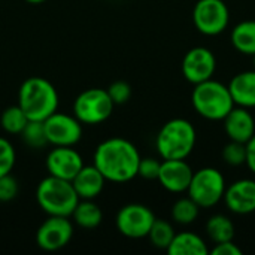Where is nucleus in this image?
<instances>
[{
  "instance_id": "f257e3e1",
  "label": "nucleus",
  "mask_w": 255,
  "mask_h": 255,
  "mask_svg": "<svg viewBox=\"0 0 255 255\" xmlns=\"http://www.w3.org/2000/svg\"><path fill=\"white\" fill-rule=\"evenodd\" d=\"M140 154L127 139L111 137L103 140L94 152V166L102 172L106 181L128 182L137 176Z\"/></svg>"
},
{
  "instance_id": "f03ea898",
  "label": "nucleus",
  "mask_w": 255,
  "mask_h": 255,
  "mask_svg": "<svg viewBox=\"0 0 255 255\" xmlns=\"http://www.w3.org/2000/svg\"><path fill=\"white\" fill-rule=\"evenodd\" d=\"M18 106L28 120L45 121L58 109V93L45 78H27L18 91Z\"/></svg>"
},
{
  "instance_id": "7ed1b4c3",
  "label": "nucleus",
  "mask_w": 255,
  "mask_h": 255,
  "mask_svg": "<svg viewBox=\"0 0 255 255\" xmlns=\"http://www.w3.org/2000/svg\"><path fill=\"white\" fill-rule=\"evenodd\" d=\"M194 126L184 118L167 121L158 131L155 148L163 160H185L196 146Z\"/></svg>"
},
{
  "instance_id": "20e7f679",
  "label": "nucleus",
  "mask_w": 255,
  "mask_h": 255,
  "mask_svg": "<svg viewBox=\"0 0 255 255\" xmlns=\"http://www.w3.org/2000/svg\"><path fill=\"white\" fill-rule=\"evenodd\" d=\"M36 200L48 215L72 217L79 197L70 181L57 176H46L36 188Z\"/></svg>"
},
{
  "instance_id": "39448f33",
  "label": "nucleus",
  "mask_w": 255,
  "mask_h": 255,
  "mask_svg": "<svg viewBox=\"0 0 255 255\" xmlns=\"http://www.w3.org/2000/svg\"><path fill=\"white\" fill-rule=\"evenodd\" d=\"M191 103L196 112L209 121L224 120L226 115L235 108L229 85L214 81L212 78L194 85Z\"/></svg>"
},
{
  "instance_id": "423d86ee",
  "label": "nucleus",
  "mask_w": 255,
  "mask_h": 255,
  "mask_svg": "<svg viewBox=\"0 0 255 255\" xmlns=\"http://www.w3.org/2000/svg\"><path fill=\"white\" fill-rule=\"evenodd\" d=\"M226 179L223 173L215 167H203L193 173L188 197H191L199 208H214L218 205L226 193Z\"/></svg>"
},
{
  "instance_id": "0eeeda50",
  "label": "nucleus",
  "mask_w": 255,
  "mask_h": 255,
  "mask_svg": "<svg viewBox=\"0 0 255 255\" xmlns=\"http://www.w3.org/2000/svg\"><path fill=\"white\" fill-rule=\"evenodd\" d=\"M114 102L105 88H88L82 91L73 103V115L88 126L106 121L114 111Z\"/></svg>"
},
{
  "instance_id": "6e6552de",
  "label": "nucleus",
  "mask_w": 255,
  "mask_h": 255,
  "mask_svg": "<svg viewBox=\"0 0 255 255\" xmlns=\"http://www.w3.org/2000/svg\"><path fill=\"white\" fill-rule=\"evenodd\" d=\"M230 21V12L223 0H199L193 9V22L205 36L223 33Z\"/></svg>"
},
{
  "instance_id": "1a4fd4ad",
  "label": "nucleus",
  "mask_w": 255,
  "mask_h": 255,
  "mask_svg": "<svg viewBox=\"0 0 255 255\" xmlns=\"http://www.w3.org/2000/svg\"><path fill=\"white\" fill-rule=\"evenodd\" d=\"M154 221L155 217L148 206L130 203L118 211L115 224L123 236L130 239H142L148 236Z\"/></svg>"
},
{
  "instance_id": "9d476101",
  "label": "nucleus",
  "mask_w": 255,
  "mask_h": 255,
  "mask_svg": "<svg viewBox=\"0 0 255 255\" xmlns=\"http://www.w3.org/2000/svg\"><path fill=\"white\" fill-rule=\"evenodd\" d=\"M48 143L54 146H75L82 137V123L73 115L54 112L45 121Z\"/></svg>"
},
{
  "instance_id": "9b49d317",
  "label": "nucleus",
  "mask_w": 255,
  "mask_h": 255,
  "mask_svg": "<svg viewBox=\"0 0 255 255\" xmlns=\"http://www.w3.org/2000/svg\"><path fill=\"white\" fill-rule=\"evenodd\" d=\"M73 236V224L69 217L49 215L36 232V244L40 250L52 253L64 248Z\"/></svg>"
},
{
  "instance_id": "f8f14e48",
  "label": "nucleus",
  "mask_w": 255,
  "mask_h": 255,
  "mask_svg": "<svg viewBox=\"0 0 255 255\" xmlns=\"http://www.w3.org/2000/svg\"><path fill=\"white\" fill-rule=\"evenodd\" d=\"M217 69V58L214 52L205 46L191 48L182 60V75L184 78L197 85L211 79Z\"/></svg>"
},
{
  "instance_id": "ddd939ff",
  "label": "nucleus",
  "mask_w": 255,
  "mask_h": 255,
  "mask_svg": "<svg viewBox=\"0 0 255 255\" xmlns=\"http://www.w3.org/2000/svg\"><path fill=\"white\" fill-rule=\"evenodd\" d=\"M84 167V160L72 146H55L46 157V169L49 175L72 181Z\"/></svg>"
},
{
  "instance_id": "4468645a",
  "label": "nucleus",
  "mask_w": 255,
  "mask_h": 255,
  "mask_svg": "<svg viewBox=\"0 0 255 255\" xmlns=\"http://www.w3.org/2000/svg\"><path fill=\"white\" fill-rule=\"evenodd\" d=\"M193 173L185 160H163L157 181L167 191L179 194L188 190Z\"/></svg>"
},
{
  "instance_id": "2eb2a0df",
  "label": "nucleus",
  "mask_w": 255,
  "mask_h": 255,
  "mask_svg": "<svg viewBox=\"0 0 255 255\" xmlns=\"http://www.w3.org/2000/svg\"><path fill=\"white\" fill-rule=\"evenodd\" d=\"M230 212L238 215H248L255 212V181L239 179L226 188L223 197Z\"/></svg>"
},
{
  "instance_id": "dca6fc26",
  "label": "nucleus",
  "mask_w": 255,
  "mask_h": 255,
  "mask_svg": "<svg viewBox=\"0 0 255 255\" xmlns=\"http://www.w3.org/2000/svg\"><path fill=\"white\" fill-rule=\"evenodd\" d=\"M223 121L226 134L230 140L247 143L255 134L254 117L247 108H233Z\"/></svg>"
},
{
  "instance_id": "f3484780",
  "label": "nucleus",
  "mask_w": 255,
  "mask_h": 255,
  "mask_svg": "<svg viewBox=\"0 0 255 255\" xmlns=\"http://www.w3.org/2000/svg\"><path fill=\"white\" fill-rule=\"evenodd\" d=\"M70 182L79 200H94L103 191L106 178L94 164L93 166L84 164V167L75 175V178Z\"/></svg>"
},
{
  "instance_id": "a211bd4d",
  "label": "nucleus",
  "mask_w": 255,
  "mask_h": 255,
  "mask_svg": "<svg viewBox=\"0 0 255 255\" xmlns=\"http://www.w3.org/2000/svg\"><path fill=\"white\" fill-rule=\"evenodd\" d=\"M235 105L242 108H255V70L241 72L229 84Z\"/></svg>"
},
{
  "instance_id": "6ab92c4d",
  "label": "nucleus",
  "mask_w": 255,
  "mask_h": 255,
  "mask_svg": "<svg viewBox=\"0 0 255 255\" xmlns=\"http://www.w3.org/2000/svg\"><path fill=\"white\" fill-rule=\"evenodd\" d=\"M166 251L170 255H206L209 253L206 242L191 232L175 235Z\"/></svg>"
},
{
  "instance_id": "aec40b11",
  "label": "nucleus",
  "mask_w": 255,
  "mask_h": 255,
  "mask_svg": "<svg viewBox=\"0 0 255 255\" xmlns=\"http://www.w3.org/2000/svg\"><path fill=\"white\" fill-rule=\"evenodd\" d=\"M232 45L245 55H255V21L247 19L232 30Z\"/></svg>"
},
{
  "instance_id": "412c9836",
  "label": "nucleus",
  "mask_w": 255,
  "mask_h": 255,
  "mask_svg": "<svg viewBox=\"0 0 255 255\" xmlns=\"http://www.w3.org/2000/svg\"><path fill=\"white\" fill-rule=\"evenodd\" d=\"M72 218L79 227L91 230L100 226L103 220V212L93 200H79L72 214Z\"/></svg>"
},
{
  "instance_id": "4be33fe9",
  "label": "nucleus",
  "mask_w": 255,
  "mask_h": 255,
  "mask_svg": "<svg viewBox=\"0 0 255 255\" xmlns=\"http://www.w3.org/2000/svg\"><path fill=\"white\" fill-rule=\"evenodd\" d=\"M206 235L214 244L233 241V238H235V224L226 215H214L206 223Z\"/></svg>"
},
{
  "instance_id": "5701e85b",
  "label": "nucleus",
  "mask_w": 255,
  "mask_h": 255,
  "mask_svg": "<svg viewBox=\"0 0 255 255\" xmlns=\"http://www.w3.org/2000/svg\"><path fill=\"white\" fill-rule=\"evenodd\" d=\"M27 123H28V118L18 105L6 108L0 114V126L9 134H19Z\"/></svg>"
},
{
  "instance_id": "b1692460",
  "label": "nucleus",
  "mask_w": 255,
  "mask_h": 255,
  "mask_svg": "<svg viewBox=\"0 0 255 255\" xmlns=\"http://www.w3.org/2000/svg\"><path fill=\"white\" fill-rule=\"evenodd\" d=\"M199 205L191 197H182L176 200L172 206V218L175 223L188 226L194 223L199 217Z\"/></svg>"
},
{
  "instance_id": "393cba45",
  "label": "nucleus",
  "mask_w": 255,
  "mask_h": 255,
  "mask_svg": "<svg viewBox=\"0 0 255 255\" xmlns=\"http://www.w3.org/2000/svg\"><path fill=\"white\" fill-rule=\"evenodd\" d=\"M175 229L170 223L164 221V220H157L154 221L149 233H148V238L151 241V244L158 248V250H167L170 242L173 241L175 238Z\"/></svg>"
},
{
  "instance_id": "a878e982",
  "label": "nucleus",
  "mask_w": 255,
  "mask_h": 255,
  "mask_svg": "<svg viewBox=\"0 0 255 255\" xmlns=\"http://www.w3.org/2000/svg\"><path fill=\"white\" fill-rule=\"evenodd\" d=\"M22 142L30 146V148H43L48 143L46 139V133H45V126L43 121H34V120H28V123L25 124V127L22 128V131L19 133Z\"/></svg>"
},
{
  "instance_id": "bb28decb",
  "label": "nucleus",
  "mask_w": 255,
  "mask_h": 255,
  "mask_svg": "<svg viewBox=\"0 0 255 255\" xmlns=\"http://www.w3.org/2000/svg\"><path fill=\"white\" fill-rule=\"evenodd\" d=\"M223 158L229 166H242L247 161V145L230 140L223 149Z\"/></svg>"
},
{
  "instance_id": "cd10ccee",
  "label": "nucleus",
  "mask_w": 255,
  "mask_h": 255,
  "mask_svg": "<svg viewBox=\"0 0 255 255\" xmlns=\"http://www.w3.org/2000/svg\"><path fill=\"white\" fill-rule=\"evenodd\" d=\"M15 160H16V154L12 143L7 139L0 137V176L12 172L15 166Z\"/></svg>"
},
{
  "instance_id": "c85d7f7f",
  "label": "nucleus",
  "mask_w": 255,
  "mask_h": 255,
  "mask_svg": "<svg viewBox=\"0 0 255 255\" xmlns=\"http://www.w3.org/2000/svg\"><path fill=\"white\" fill-rule=\"evenodd\" d=\"M108 94L112 99L114 105H124L131 97V87L126 81H115L109 85Z\"/></svg>"
},
{
  "instance_id": "c756f323",
  "label": "nucleus",
  "mask_w": 255,
  "mask_h": 255,
  "mask_svg": "<svg viewBox=\"0 0 255 255\" xmlns=\"http://www.w3.org/2000/svg\"><path fill=\"white\" fill-rule=\"evenodd\" d=\"M18 196V182L7 173L0 176V202H10Z\"/></svg>"
},
{
  "instance_id": "7c9ffc66",
  "label": "nucleus",
  "mask_w": 255,
  "mask_h": 255,
  "mask_svg": "<svg viewBox=\"0 0 255 255\" xmlns=\"http://www.w3.org/2000/svg\"><path fill=\"white\" fill-rule=\"evenodd\" d=\"M160 166H161V161H158L157 158H152V157L140 158L137 175L142 176L143 179H149V181L157 179L158 172H160Z\"/></svg>"
},
{
  "instance_id": "2f4dec72",
  "label": "nucleus",
  "mask_w": 255,
  "mask_h": 255,
  "mask_svg": "<svg viewBox=\"0 0 255 255\" xmlns=\"http://www.w3.org/2000/svg\"><path fill=\"white\" fill-rule=\"evenodd\" d=\"M212 255H242V250L233 244V241H227V242H221V244H215V247L211 250Z\"/></svg>"
},
{
  "instance_id": "473e14b6",
  "label": "nucleus",
  "mask_w": 255,
  "mask_h": 255,
  "mask_svg": "<svg viewBox=\"0 0 255 255\" xmlns=\"http://www.w3.org/2000/svg\"><path fill=\"white\" fill-rule=\"evenodd\" d=\"M245 145H247V161H245V164L255 175V134Z\"/></svg>"
},
{
  "instance_id": "72a5a7b5",
  "label": "nucleus",
  "mask_w": 255,
  "mask_h": 255,
  "mask_svg": "<svg viewBox=\"0 0 255 255\" xmlns=\"http://www.w3.org/2000/svg\"><path fill=\"white\" fill-rule=\"evenodd\" d=\"M27 3H31V4H39V3H43L45 0H25Z\"/></svg>"
},
{
  "instance_id": "f704fd0d",
  "label": "nucleus",
  "mask_w": 255,
  "mask_h": 255,
  "mask_svg": "<svg viewBox=\"0 0 255 255\" xmlns=\"http://www.w3.org/2000/svg\"><path fill=\"white\" fill-rule=\"evenodd\" d=\"M253 57H254V66H255V55H253Z\"/></svg>"
}]
</instances>
